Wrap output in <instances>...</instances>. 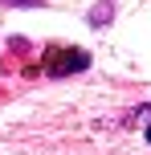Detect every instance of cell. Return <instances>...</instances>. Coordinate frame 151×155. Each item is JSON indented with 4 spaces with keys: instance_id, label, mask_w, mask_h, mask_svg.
<instances>
[{
    "instance_id": "obj_1",
    "label": "cell",
    "mask_w": 151,
    "mask_h": 155,
    "mask_svg": "<svg viewBox=\"0 0 151 155\" xmlns=\"http://www.w3.org/2000/svg\"><path fill=\"white\" fill-rule=\"evenodd\" d=\"M90 65V53L86 49H49V53H41V65L37 70L45 78H65V74H82Z\"/></svg>"
},
{
    "instance_id": "obj_3",
    "label": "cell",
    "mask_w": 151,
    "mask_h": 155,
    "mask_svg": "<svg viewBox=\"0 0 151 155\" xmlns=\"http://www.w3.org/2000/svg\"><path fill=\"white\" fill-rule=\"evenodd\" d=\"M0 4H16V8H37L41 0H0Z\"/></svg>"
},
{
    "instance_id": "obj_2",
    "label": "cell",
    "mask_w": 151,
    "mask_h": 155,
    "mask_svg": "<svg viewBox=\"0 0 151 155\" xmlns=\"http://www.w3.org/2000/svg\"><path fill=\"white\" fill-rule=\"evenodd\" d=\"M110 12H114V0H98V4L90 8V25H94V29H102V25L110 21Z\"/></svg>"
},
{
    "instance_id": "obj_4",
    "label": "cell",
    "mask_w": 151,
    "mask_h": 155,
    "mask_svg": "<svg viewBox=\"0 0 151 155\" xmlns=\"http://www.w3.org/2000/svg\"><path fill=\"white\" fill-rule=\"evenodd\" d=\"M147 143H151V131H147Z\"/></svg>"
}]
</instances>
